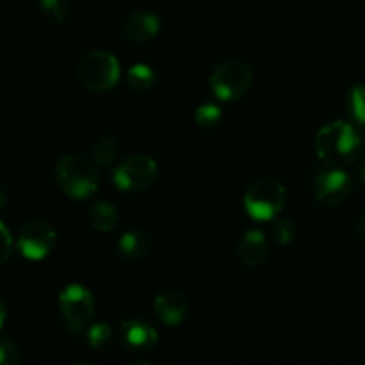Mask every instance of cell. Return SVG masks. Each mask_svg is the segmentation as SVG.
<instances>
[{
	"mask_svg": "<svg viewBox=\"0 0 365 365\" xmlns=\"http://www.w3.org/2000/svg\"><path fill=\"white\" fill-rule=\"evenodd\" d=\"M153 312L166 327H178L187 317L189 303L177 291H163L153 299Z\"/></svg>",
	"mask_w": 365,
	"mask_h": 365,
	"instance_id": "30bf717a",
	"label": "cell"
},
{
	"mask_svg": "<svg viewBox=\"0 0 365 365\" xmlns=\"http://www.w3.org/2000/svg\"><path fill=\"white\" fill-rule=\"evenodd\" d=\"M160 31L159 18L148 11H138L130 14L123 24V32L132 41H150Z\"/></svg>",
	"mask_w": 365,
	"mask_h": 365,
	"instance_id": "4fadbf2b",
	"label": "cell"
},
{
	"mask_svg": "<svg viewBox=\"0 0 365 365\" xmlns=\"http://www.w3.org/2000/svg\"><path fill=\"white\" fill-rule=\"evenodd\" d=\"M159 168L152 157L145 153H134L127 157L120 166L114 168L113 182L120 191L138 192L148 189L157 180Z\"/></svg>",
	"mask_w": 365,
	"mask_h": 365,
	"instance_id": "8992f818",
	"label": "cell"
},
{
	"mask_svg": "<svg viewBox=\"0 0 365 365\" xmlns=\"http://www.w3.org/2000/svg\"><path fill=\"white\" fill-rule=\"evenodd\" d=\"M356 232H359L360 237H362L364 241H365V210H364L362 214H360L359 223H356Z\"/></svg>",
	"mask_w": 365,
	"mask_h": 365,
	"instance_id": "d4e9b609",
	"label": "cell"
},
{
	"mask_svg": "<svg viewBox=\"0 0 365 365\" xmlns=\"http://www.w3.org/2000/svg\"><path fill=\"white\" fill-rule=\"evenodd\" d=\"M56 180L64 195L75 200H84L98 189V171L88 157L70 153L57 163Z\"/></svg>",
	"mask_w": 365,
	"mask_h": 365,
	"instance_id": "7a4b0ae2",
	"label": "cell"
},
{
	"mask_svg": "<svg viewBox=\"0 0 365 365\" xmlns=\"http://www.w3.org/2000/svg\"><path fill=\"white\" fill-rule=\"evenodd\" d=\"M237 257L246 267H259L269 257V245L260 230H248L237 245Z\"/></svg>",
	"mask_w": 365,
	"mask_h": 365,
	"instance_id": "7c38bea8",
	"label": "cell"
},
{
	"mask_svg": "<svg viewBox=\"0 0 365 365\" xmlns=\"http://www.w3.org/2000/svg\"><path fill=\"white\" fill-rule=\"evenodd\" d=\"M223 120V113L214 103H202L195 110V123L202 128H214Z\"/></svg>",
	"mask_w": 365,
	"mask_h": 365,
	"instance_id": "d6986e66",
	"label": "cell"
},
{
	"mask_svg": "<svg viewBox=\"0 0 365 365\" xmlns=\"http://www.w3.org/2000/svg\"><path fill=\"white\" fill-rule=\"evenodd\" d=\"M317 157L330 168H346L353 164L362 148V135L355 125L346 121H330L314 139Z\"/></svg>",
	"mask_w": 365,
	"mask_h": 365,
	"instance_id": "6da1fadb",
	"label": "cell"
},
{
	"mask_svg": "<svg viewBox=\"0 0 365 365\" xmlns=\"http://www.w3.org/2000/svg\"><path fill=\"white\" fill-rule=\"evenodd\" d=\"M118 152H120V146L113 135H100L93 143V157L100 166H109L110 163H114Z\"/></svg>",
	"mask_w": 365,
	"mask_h": 365,
	"instance_id": "ac0fdd59",
	"label": "cell"
},
{
	"mask_svg": "<svg viewBox=\"0 0 365 365\" xmlns=\"http://www.w3.org/2000/svg\"><path fill=\"white\" fill-rule=\"evenodd\" d=\"M253 84V70L248 63L237 59L217 64L210 75V88L223 102L242 98Z\"/></svg>",
	"mask_w": 365,
	"mask_h": 365,
	"instance_id": "5b68a950",
	"label": "cell"
},
{
	"mask_svg": "<svg viewBox=\"0 0 365 365\" xmlns=\"http://www.w3.org/2000/svg\"><path fill=\"white\" fill-rule=\"evenodd\" d=\"M11 253H13V237H11L6 225L0 221V266H4L9 260Z\"/></svg>",
	"mask_w": 365,
	"mask_h": 365,
	"instance_id": "cb8c5ba5",
	"label": "cell"
},
{
	"mask_svg": "<svg viewBox=\"0 0 365 365\" xmlns=\"http://www.w3.org/2000/svg\"><path fill=\"white\" fill-rule=\"evenodd\" d=\"M150 246H152V241L146 232L128 230L118 241V252L123 259L139 260L150 252Z\"/></svg>",
	"mask_w": 365,
	"mask_h": 365,
	"instance_id": "5bb4252c",
	"label": "cell"
},
{
	"mask_svg": "<svg viewBox=\"0 0 365 365\" xmlns=\"http://www.w3.org/2000/svg\"><path fill=\"white\" fill-rule=\"evenodd\" d=\"M21 362V351L14 341L0 337V365H18Z\"/></svg>",
	"mask_w": 365,
	"mask_h": 365,
	"instance_id": "603a6c76",
	"label": "cell"
},
{
	"mask_svg": "<svg viewBox=\"0 0 365 365\" xmlns=\"http://www.w3.org/2000/svg\"><path fill=\"white\" fill-rule=\"evenodd\" d=\"M59 309L68 328L78 334L91 323L95 316V299L88 287L81 284H71L61 291Z\"/></svg>",
	"mask_w": 365,
	"mask_h": 365,
	"instance_id": "52a82bcc",
	"label": "cell"
},
{
	"mask_svg": "<svg viewBox=\"0 0 365 365\" xmlns=\"http://www.w3.org/2000/svg\"><path fill=\"white\" fill-rule=\"evenodd\" d=\"M77 77L89 91L106 93L120 81V61L107 50H91L78 61Z\"/></svg>",
	"mask_w": 365,
	"mask_h": 365,
	"instance_id": "3957f363",
	"label": "cell"
},
{
	"mask_svg": "<svg viewBox=\"0 0 365 365\" xmlns=\"http://www.w3.org/2000/svg\"><path fill=\"white\" fill-rule=\"evenodd\" d=\"M155 82V71L148 64H134L127 71V86L132 91H148Z\"/></svg>",
	"mask_w": 365,
	"mask_h": 365,
	"instance_id": "e0dca14e",
	"label": "cell"
},
{
	"mask_svg": "<svg viewBox=\"0 0 365 365\" xmlns=\"http://www.w3.org/2000/svg\"><path fill=\"white\" fill-rule=\"evenodd\" d=\"M7 317V307H6V302H4L2 298H0V328H2L4 321H6Z\"/></svg>",
	"mask_w": 365,
	"mask_h": 365,
	"instance_id": "484cf974",
	"label": "cell"
},
{
	"mask_svg": "<svg viewBox=\"0 0 365 365\" xmlns=\"http://www.w3.org/2000/svg\"><path fill=\"white\" fill-rule=\"evenodd\" d=\"M353 191V180L341 168L323 171L314 180V196L323 207H337L349 198Z\"/></svg>",
	"mask_w": 365,
	"mask_h": 365,
	"instance_id": "9c48e42d",
	"label": "cell"
},
{
	"mask_svg": "<svg viewBox=\"0 0 365 365\" xmlns=\"http://www.w3.org/2000/svg\"><path fill=\"white\" fill-rule=\"evenodd\" d=\"M271 234H273L274 241L278 245H289L298 235V228H296V225L291 220H278L273 225V228H271Z\"/></svg>",
	"mask_w": 365,
	"mask_h": 365,
	"instance_id": "7402d4cb",
	"label": "cell"
},
{
	"mask_svg": "<svg viewBox=\"0 0 365 365\" xmlns=\"http://www.w3.org/2000/svg\"><path fill=\"white\" fill-rule=\"evenodd\" d=\"M346 113L360 135L365 138V86L359 84L346 95Z\"/></svg>",
	"mask_w": 365,
	"mask_h": 365,
	"instance_id": "2e32d148",
	"label": "cell"
},
{
	"mask_svg": "<svg viewBox=\"0 0 365 365\" xmlns=\"http://www.w3.org/2000/svg\"><path fill=\"white\" fill-rule=\"evenodd\" d=\"M57 242V232L48 221L32 220L18 234V250L29 260H43Z\"/></svg>",
	"mask_w": 365,
	"mask_h": 365,
	"instance_id": "ba28073f",
	"label": "cell"
},
{
	"mask_svg": "<svg viewBox=\"0 0 365 365\" xmlns=\"http://www.w3.org/2000/svg\"><path fill=\"white\" fill-rule=\"evenodd\" d=\"M121 339L123 344L132 353H146L157 346V331L146 321L132 319L121 324Z\"/></svg>",
	"mask_w": 365,
	"mask_h": 365,
	"instance_id": "8fae6325",
	"label": "cell"
},
{
	"mask_svg": "<svg viewBox=\"0 0 365 365\" xmlns=\"http://www.w3.org/2000/svg\"><path fill=\"white\" fill-rule=\"evenodd\" d=\"M287 189L278 178L266 177L253 182L245 192V207L255 221H271L282 212Z\"/></svg>",
	"mask_w": 365,
	"mask_h": 365,
	"instance_id": "277c9868",
	"label": "cell"
},
{
	"mask_svg": "<svg viewBox=\"0 0 365 365\" xmlns=\"http://www.w3.org/2000/svg\"><path fill=\"white\" fill-rule=\"evenodd\" d=\"M4 205H6V196H4V192L0 191V209H4Z\"/></svg>",
	"mask_w": 365,
	"mask_h": 365,
	"instance_id": "83f0119b",
	"label": "cell"
},
{
	"mask_svg": "<svg viewBox=\"0 0 365 365\" xmlns=\"http://www.w3.org/2000/svg\"><path fill=\"white\" fill-rule=\"evenodd\" d=\"M360 177H362V180L365 182V157L362 159V164H360Z\"/></svg>",
	"mask_w": 365,
	"mask_h": 365,
	"instance_id": "4316f807",
	"label": "cell"
},
{
	"mask_svg": "<svg viewBox=\"0 0 365 365\" xmlns=\"http://www.w3.org/2000/svg\"><path fill=\"white\" fill-rule=\"evenodd\" d=\"M39 9L48 21L61 24L66 20L70 6H68V0H39Z\"/></svg>",
	"mask_w": 365,
	"mask_h": 365,
	"instance_id": "ffe728a7",
	"label": "cell"
},
{
	"mask_svg": "<svg viewBox=\"0 0 365 365\" xmlns=\"http://www.w3.org/2000/svg\"><path fill=\"white\" fill-rule=\"evenodd\" d=\"M88 220L91 227L98 232H110L118 225L120 214L116 207L109 202H96L93 203L88 212Z\"/></svg>",
	"mask_w": 365,
	"mask_h": 365,
	"instance_id": "9a60e30c",
	"label": "cell"
},
{
	"mask_svg": "<svg viewBox=\"0 0 365 365\" xmlns=\"http://www.w3.org/2000/svg\"><path fill=\"white\" fill-rule=\"evenodd\" d=\"M110 337H113V330H110L109 324L106 323H96L88 330L89 346H91L93 349H98V351L109 346Z\"/></svg>",
	"mask_w": 365,
	"mask_h": 365,
	"instance_id": "44dd1931",
	"label": "cell"
}]
</instances>
